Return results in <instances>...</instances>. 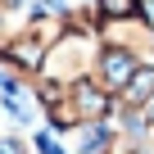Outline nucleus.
Listing matches in <instances>:
<instances>
[{"label": "nucleus", "mask_w": 154, "mask_h": 154, "mask_svg": "<svg viewBox=\"0 0 154 154\" xmlns=\"http://www.w3.org/2000/svg\"><path fill=\"white\" fill-rule=\"evenodd\" d=\"M95 41H100V45H113V50H127V54H136L140 63H154V27H149L140 14L100 18V23H95Z\"/></svg>", "instance_id": "obj_3"}, {"label": "nucleus", "mask_w": 154, "mask_h": 154, "mask_svg": "<svg viewBox=\"0 0 154 154\" xmlns=\"http://www.w3.org/2000/svg\"><path fill=\"white\" fill-rule=\"evenodd\" d=\"M136 14H140V18H145V23L154 27V0H140V9H136Z\"/></svg>", "instance_id": "obj_12"}, {"label": "nucleus", "mask_w": 154, "mask_h": 154, "mask_svg": "<svg viewBox=\"0 0 154 154\" xmlns=\"http://www.w3.org/2000/svg\"><path fill=\"white\" fill-rule=\"evenodd\" d=\"M72 136V149L77 154H104V145H109V122H86V127H77V131H68Z\"/></svg>", "instance_id": "obj_7"}, {"label": "nucleus", "mask_w": 154, "mask_h": 154, "mask_svg": "<svg viewBox=\"0 0 154 154\" xmlns=\"http://www.w3.org/2000/svg\"><path fill=\"white\" fill-rule=\"evenodd\" d=\"M149 145H154V131H149Z\"/></svg>", "instance_id": "obj_13"}, {"label": "nucleus", "mask_w": 154, "mask_h": 154, "mask_svg": "<svg viewBox=\"0 0 154 154\" xmlns=\"http://www.w3.org/2000/svg\"><path fill=\"white\" fill-rule=\"evenodd\" d=\"M32 149H36V154H63V145L54 140V131H36V136H32Z\"/></svg>", "instance_id": "obj_10"}, {"label": "nucleus", "mask_w": 154, "mask_h": 154, "mask_svg": "<svg viewBox=\"0 0 154 154\" xmlns=\"http://www.w3.org/2000/svg\"><path fill=\"white\" fill-rule=\"evenodd\" d=\"M68 91H72V100H77L82 122H109V118H113V95L100 91L91 77H86V82H77V86H68Z\"/></svg>", "instance_id": "obj_5"}, {"label": "nucleus", "mask_w": 154, "mask_h": 154, "mask_svg": "<svg viewBox=\"0 0 154 154\" xmlns=\"http://www.w3.org/2000/svg\"><path fill=\"white\" fill-rule=\"evenodd\" d=\"M0 154H36V149H32V140L18 136V131H0Z\"/></svg>", "instance_id": "obj_9"}, {"label": "nucleus", "mask_w": 154, "mask_h": 154, "mask_svg": "<svg viewBox=\"0 0 154 154\" xmlns=\"http://www.w3.org/2000/svg\"><path fill=\"white\" fill-rule=\"evenodd\" d=\"M59 9H95V0H59Z\"/></svg>", "instance_id": "obj_11"}, {"label": "nucleus", "mask_w": 154, "mask_h": 154, "mask_svg": "<svg viewBox=\"0 0 154 154\" xmlns=\"http://www.w3.org/2000/svg\"><path fill=\"white\" fill-rule=\"evenodd\" d=\"M27 5H23V0H0V54H5V45L23 32V23H27Z\"/></svg>", "instance_id": "obj_6"}, {"label": "nucleus", "mask_w": 154, "mask_h": 154, "mask_svg": "<svg viewBox=\"0 0 154 154\" xmlns=\"http://www.w3.org/2000/svg\"><path fill=\"white\" fill-rule=\"evenodd\" d=\"M63 32H68V18H63L59 5H50V9H32L27 23H23V32L5 45V54H0V59H5L9 68H18L23 77H36L41 59L50 54V45H54Z\"/></svg>", "instance_id": "obj_1"}, {"label": "nucleus", "mask_w": 154, "mask_h": 154, "mask_svg": "<svg viewBox=\"0 0 154 154\" xmlns=\"http://www.w3.org/2000/svg\"><path fill=\"white\" fill-rule=\"evenodd\" d=\"M136 68H140V59H136V54H127V50H113V45H100V59H95L91 82L118 100V91H122L131 77H136Z\"/></svg>", "instance_id": "obj_4"}, {"label": "nucleus", "mask_w": 154, "mask_h": 154, "mask_svg": "<svg viewBox=\"0 0 154 154\" xmlns=\"http://www.w3.org/2000/svg\"><path fill=\"white\" fill-rule=\"evenodd\" d=\"M95 59H100L95 32L68 27V32L50 45V54L41 59L36 77H41V82H50V86H77V82H86V77L95 72Z\"/></svg>", "instance_id": "obj_2"}, {"label": "nucleus", "mask_w": 154, "mask_h": 154, "mask_svg": "<svg viewBox=\"0 0 154 154\" xmlns=\"http://www.w3.org/2000/svg\"><path fill=\"white\" fill-rule=\"evenodd\" d=\"M140 9V0H95V14L100 18H127Z\"/></svg>", "instance_id": "obj_8"}]
</instances>
